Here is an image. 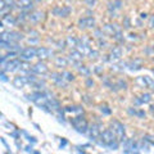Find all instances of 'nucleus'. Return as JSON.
<instances>
[{
    "label": "nucleus",
    "mask_w": 154,
    "mask_h": 154,
    "mask_svg": "<svg viewBox=\"0 0 154 154\" xmlns=\"http://www.w3.org/2000/svg\"><path fill=\"white\" fill-rule=\"evenodd\" d=\"M110 126L113 128V132L116 134V136H117L118 141H125L126 140V136H125V126L122 123H119L118 121H112L110 122Z\"/></svg>",
    "instance_id": "obj_1"
},
{
    "label": "nucleus",
    "mask_w": 154,
    "mask_h": 154,
    "mask_svg": "<svg viewBox=\"0 0 154 154\" xmlns=\"http://www.w3.org/2000/svg\"><path fill=\"white\" fill-rule=\"evenodd\" d=\"M72 126L75 127L76 131H79V132H88L89 131V126H88V122L85 121V118L84 117H76L72 119Z\"/></svg>",
    "instance_id": "obj_2"
},
{
    "label": "nucleus",
    "mask_w": 154,
    "mask_h": 154,
    "mask_svg": "<svg viewBox=\"0 0 154 154\" xmlns=\"http://www.w3.org/2000/svg\"><path fill=\"white\" fill-rule=\"evenodd\" d=\"M23 38V35L19 32H14V31H9V32H5L4 31L2 33V41H8V42H17L19 40Z\"/></svg>",
    "instance_id": "obj_3"
},
{
    "label": "nucleus",
    "mask_w": 154,
    "mask_h": 154,
    "mask_svg": "<svg viewBox=\"0 0 154 154\" xmlns=\"http://www.w3.org/2000/svg\"><path fill=\"white\" fill-rule=\"evenodd\" d=\"M100 137H102V145H105V146H108L110 143H113L114 140H118L117 136H116V134L112 132V131H109V130H107V131H104L102 135H100Z\"/></svg>",
    "instance_id": "obj_4"
},
{
    "label": "nucleus",
    "mask_w": 154,
    "mask_h": 154,
    "mask_svg": "<svg viewBox=\"0 0 154 154\" xmlns=\"http://www.w3.org/2000/svg\"><path fill=\"white\" fill-rule=\"evenodd\" d=\"M21 59H25V60H31L32 58L37 57V50H35L33 48H27V49L22 50L21 51Z\"/></svg>",
    "instance_id": "obj_5"
},
{
    "label": "nucleus",
    "mask_w": 154,
    "mask_h": 154,
    "mask_svg": "<svg viewBox=\"0 0 154 154\" xmlns=\"http://www.w3.org/2000/svg\"><path fill=\"white\" fill-rule=\"evenodd\" d=\"M22 63L19 59H13V60H9L8 63H5L3 66V71H8V72H13L16 71L18 67H21Z\"/></svg>",
    "instance_id": "obj_6"
},
{
    "label": "nucleus",
    "mask_w": 154,
    "mask_h": 154,
    "mask_svg": "<svg viewBox=\"0 0 154 154\" xmlns=\"http://www.w3.org/2000/svg\"><path fill=\"white\" fill-rule=\"evenodd\" d=\"M82 54L79 51V50H72L69 53V59H71V63H73L76 66H79L80 60H82Z\"/></svg>",
    "instance_id": "obj_7"
},
{
    "label": "nucleus",
    "mask_w": 154,
    "mask_h": 154,
    "mask_svg": "<svg viewBox=\"0 0 154 154\" xmlns=\"http://www.w3.org/2000/svg\"><path fill=\"white\" fill-rule=\"evenodd\" d=\"M32 3H33V0H19L18 7L21 8L23 12H30L32 9V7H33Z\"/></svg>",
    "instance_id": "obj_8"
},
{
    "label": "nucleus",
    "mask_w": 154,
    "mask_h": 154,
    "mask_svg": "<svg viewBox=\"0 0 154 154\" xmlns=\"http://www.w3.org/2000/svg\"><path fill=\"white\" fill-rule=\"evenodd\" d=\"M27 82H28L27 76H18V77H16V79H14L13 85H14V88L21 89V88H23V86H25Z\"/></svg>",
    "instance_id": "obj_9"
},
{
    "label": "nucleus",
    "mask_w": 154,
    "mask_h": 154,
    "mask_svg": "<svg viewBox=\"0 0 154 154\" xmlns=\"http://www.w3.org/2000/svg\"><path fill=\"white\" fill-rule=\"evenodd\" d=\"M32 72H35V73H38V75H44L48 72V67L41 63V62H38V63H36L35 66L32 67Z\"/></svg>",
    "instance_id": "obj_10"
},
{
    "label": "nucleus",
    "mask_w": 154,
    "mask_h": 154,
    "mask_svg": "<svg viewBox=\"0 0 154 154\" xmlns=\"http://www.w3.org/2000/svg\"><path fill=\"white\" fill-rule=\"evenodd\" d=\"M37 50V57L41 58V59H45V58H49L50 55H53V51L46 49V48H38Z\"/></svg>",
    "instance_id": "obj_11"
},
{
    "label": "nucleus",
    "mask_w": 154,
    "mask_h": 154,
    "mask_svg": "<svg viewBox=\"0 0 154 154\" xmlns=\"http://www.w3.org/2000/svg\"><path fill=\"white\" fill-rule=\"evenodd\" d=\"M122 57V50H121V48H118V46H116L112 49V51H110V60H118L119 58Z\"/></svg>",
    "instance_id": "obj_12"
},
{
    "label": "nucleus",
    "mask_w": 154,
    "mask_h": 154,
    "mask_svg": "<svg viewBox=\"0 0 154 154\" xmlns=\"http://www.w3.org/2000/svg\"><path fill=\"white\" fill-rule=\"evenodd\" d=\"M71 12V9L68 7H63V8H55L54 11H53V13L57 14V16H59V17H67L69 14Z\"/></svg>",
    "instance_id": "obj_13"
},
{
    "label": "nucleus",
    "mask_w": 154,
    "mask_h": 154,
    "mask_svg": "<svg viewBox=\"0 0 154 154\" xmlns=\"http://www.w3.org/2000/svg\"><path fill=\"white\" fill-rule=\"evenodd\" d=\"M89 134H90V139L91 140H96L99 136H100V131H99V127L94 125L93 127L89 128Z\"/></svg>",
    "instance_id": "obj_14"
},
{
    "label": "nucleus",
    "mask_w": 154,
    "mask_h": 154,
    "mask_svg": "<svg viewBox=\"0 0 154 154\" xmlns=\"http://www.w3.org/2000/svg\"><path fill=\"white\" fill-rule=\"evenodd\" d=\"M77 50H79L82 55H89L90 53H91L89 45H88V44H85V42H82V44H79V45H77Z\"/></svg>",
    "instance_id": "obj_15"
},
{
    "label": "nucleus",
    "mask_w": 154,
    "mask_h": 154,
    "mask_svg": "<svg viewBox=\"0 0 154 154\" xmlns=\"http://www.w3.org/2000/svg\"><path fill=\"white\" fill-rule=\"evenodd\" d=\"M30 18V21L31 22H40L42 18H44V13H41V12H35V13H32V14H30L28 16Z\"/></svg>",
    "instance_id": "obj_16"
},
{
    "label": "nucleus",
    "mask_w": 154,
    "mask_h": 154,
    "mask_svg": "<svg viewBox=\"0 0 154 154\" xmlns=\"http://www.w3.org/2000/svg\"><path fill=\"white\" fill-rule=\"evenodd\" d=\"M3 23H5V25H8V26H14L17 23V21H16V18L12 17L11 14H9V16L3 18Z\"/></svg>",
    "instance_id": "obj_17"
},
{
    "label": "nucleus",
    "mask_w": 154,
    "mask_h": 154,
    "mask_svg": "<svg viewBox=\"0 0 154 154\" xmlns=\"http://www.w3.org/2000/svg\"><path fill=\"white\" fill-rule=\"evenodd\" d=\"M67 64H68V62H67V59L66 58H62V57H59V58H57L55 59V66L57 67H67Z\"/></svg>",
    "instance_id": "obj_18"
},
{
    "label": "nucleus",
    "mask_w": 154,
    "mask_h": 154,
    "mask_svg": "<svg viewBox=\"0 0 154 154\" xmlns=\"http://www.w3.org/2000/svg\"><path fill=\"white\" fill-rule=\"evenodd\" d=\"M95 26V19L91 17H86V28H93Z\"/></svg>",
    "instance_id": "obj_19"
},
{
    "label": "nucleus",
    "mask_w": 154,
    "mask_h": 154,
    "mask_svg": "<svg viewBox=\"0 0 154 154\" xmlns=\"http://www.w3.org/2000/svg\"><path fill=\"white\" fill-rule=\"evenodd\" d=\"M63 77L66 79V81H72L75 79V76L71 73V72H63Z\"/></svg>",
    "instance_id": "obj_20"
},
{
    "label": "nucleus",
    "mask_w": 154,
    "mask_h": 154,
    "mask_svg": "<svg viewBox=\"0 0 154 154\" xmlns=\"http://www.w3.org/2000/svg\"><path fill=\"white\" fill-rule=\"evenodd\" d=\"M150 100H152V98L149 94H144L141 96V103H150Z\"/></svg>",
    "instance_id": "obj_21"
},
{
    "label": "nucleus",
    "mask_w": 154,
    "mask_h": 154,
    "mask_svg": "<svg viewBox=\"0 0 154 154\" xmlns=\"http://www.w3.org/2000/svg\"><path fill=\"white\" fill-rule=\"evenodd\" d=\"M67 41H68V44L71 46H77V45H79V41H77L75 37H68V40H67Z\"/></svg>",
    "instance_id": "obj_22"
},
{
    "label": "nucleus",
    "mask_w": 154,
    "mask_h": 154,
    "mask_svg": "<svg viewBox=\"0 0 154 154\" xmlns=\"http://www.w3.org/2000/svg\"><path fill=\"white\" fill-rule=\"evenodd\" d=\"M79 71H80V73H82V75H85V76H89L90 75V71L86 68V67H79Z\"/></svg>",
    "instance_id": "obj_23"
},
{
    "label": "nucleus",
    "mask_w": 154,
    "mask_h": 154,
    "mask_svg": "<svg viewBox=\"0 0 154 154\" xmlns=\"http://www.w3.org/2000/svg\"><path fill=\"white\" fill-rule=\"evenodd\" d=\"M117 86H118L119 89H123V90H126V89H127V84L125 82V81H122V80H121V81H118Z\"/></svg>",
    "instance_id": "obj_24"
},
{
    "label": "nucleus",
    "mask_w": 154,
    "mask_h": 154,
    "mask_svg": "<svg viewBox=\"0 0 154 154\" xmlns=\"http://www.w3.org/2000/svg\"><path fill=\"white\" fill-rule=\"evenodd\" d=\"M14 5H16V3H14V0H5V7L8 8H14Z\"/></svg>",
    "instance_id": "obj_25"
},
{
    "label": "nucleus",
    "mask_w": 154,
    "mask_h": 154,
    "mask_svg": "<svg viewBox=\"0 0 154 154\" xmlns=\"http://www.w3.org/2000/svg\"><path fill=\"white\" fill-rule=\"evenodd\" d=\"M79 25H80V28H86V18H82L79 21Z\"/></svg>",
    "instance_id": "obj_26"
},
{
    "label": "nucleus",
    "mask_w": 154,
    "mask_h": 154,
    "mask_svg": "<svg viewBox=\"0 0 154 154\" xmlns=\"http://www.w3.org/2000/svg\"><path fill=\"white\" fill-rule=\"evenodd\" d=\"M100 109H102V112L104 114H110V109H108V107H102Z\"/></svg>",
    "instance_id": "obj_27"
},
{
    "label": "nucleus",
    "mask_w": 154,
    "mask_h": 154,
    "mask_svg": "<svg viewBox=\"0 0 154 154\" xmlns=\"http://www.w3.org/2000/svg\"><path fill=\"white\" fill-rule=\"evenodd\" d=\"M146 141H150L152 144H154V136H150V135H148V136H145Z\"/></svg>",
    "instance_id": "obj_28"
},
{
    "label": "nucleus",
    "mask_w": 154,
    "mask_h": 154,
    "mask_svg": "<svg viewBox=\"0 0 154 154\" xmlns=\"http://www.w3.org/2000/svg\"><path fill=\"white\" fill-rule=\"evenodd\" d=\"M89 55H90V58H96L98 57V51H91Z\"/></svg>",
    "instance_id": "obj_29"
},
{
    "label": "nucleus",
    "mask_w": 154,
    "mask_h": 154,
    "mask_svg": "<svg viewBox=\"0 0 154 154\" xmlns=\"http://www.w3.org/2000/svg\"><path fill=\"white\" fill-rule=\"evenodd\" d=\"M85 2H86V3H88V4H89V5H91V7H93V5H94V4H95V0H85Z\"/></svg>",
    "instance_id": "obj_30"
},
{
    "label": "nucleus",
    "mask_w": 154,
    "mask_h": 154,
    "mask_svg": "<svg viewBox=\"0 0 154 154\" xmlns=\"http://www.w3.org/2000/svg\"><path fill=\"white\" fill-rule=\"evenodd\" d=\"M99 45H100V48H105L107 42H105V41H102V40H99Z\"/></svg>",
    "instance_id": "obj_31"
},
{
    "label": "nucleus",
    "mask_w": 154,
    "mask_h": 154,
    "mask_svg": "<svg viewBox=\"0 0 154 154\" xmlns=\"http://www.w3.org/2000/svg\"><path fill=\"white\" fill-rule=\"evenodd\" d=\"M28 42H30V44H36L37 38H33V40H32V38H28Z\"/></svg>",
    "instance_id": "obj_32"
},
{
    "label": "nucleus",
    "mask_w": 154,
    "mask_h": 154,
    "mask_svg": "<svg viewBox=\"0 0 154 154\" xmlns=\"http://www.w3.org/2000/svg\"><path fill=\"white\" fill-rule=\"evenodd\" d=\"M149 26H150V27H154V16L150 18V22H149Z\"/></svg>",
    "instance_id": "obj_33"
},
{
    "label": "nucleus",
    "mask_w": 154,
    "mask_h": 154,
    "mask_svg": "<svg viewBox=\"0 0 154 154\" xmlns=\"http://www.w3.org/2000/svg\"><path fill=\"white\" fill-rule=\"evenodd\" d=\"M136 114L139 116V117H144V116H145V113H144V112H143V110H140V112H137Z\"/></svg>",
    "instance_id": "obj_34"
},
{
    "label": "nucleus",
    "mask_w": 154,
    "mask_h": 154,
    "mask_svg": "<svg viewBox=\"0 0 154 154\" xmlns=\"http://www.w3.org/2000/svg\"><path fill=\"white\" fill-rule=\"evenodd\" d=\"M63 45H64V41H59V42H58V48H64Z\"/></svg>",
    "instance_id": "obj_35"
},
{
    "label": "nucleus",
    "mask_w": 154,
    "mask_h": 154,
    "mask_svg": "<svg viewBox=\"0 0 154 154\" xmlns=\"http://www.w3.org/2000/svg\"><path fill=\"white\" fill-rule=\"evenodd\" d=\"M26 150H27V152H31V150H32V148H31V146H27V148H26Z\"/></svg>",
    "instance_id": "obj_36"
},
{
    "label": "nucleus",
    "mask_w": 154,
    "mask_h": 154,
    "mask_svg": "<svg viewBox=\"0 0 154 154\" xmlns=\"http://www.w3.org/2000/svg\"><path fill=\"white\" fill-rule=\"evenodd\" d=\"M35 2H41V0H35Z\"/></svg>",
    "instance_id": "obj_37"
},
{
    "label": "nucleus",
    "mask_w": 154,
    "mask_h": 154,
    "mask_svg": "<svg viewBox=\"0 0 154 154\" xmlns=\"http://www.w3.org/2000/svg\"><path fill=\"white\" fill-rule=\"evenodd\" d=\"M153 72H154V69H153Z\"/></svg>",
    "instance_id": "obj_38"
}]
</instances>
